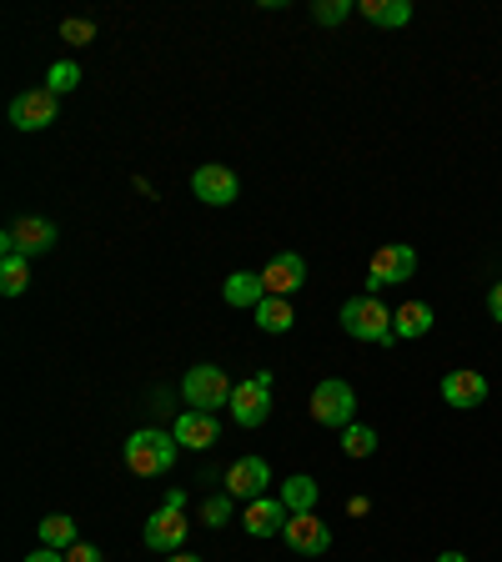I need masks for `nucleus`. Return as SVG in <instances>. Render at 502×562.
<instances>
[{
  "instance_id": "obj_1",
  "label": "nucleus",
  "mask_w": 502,
  "mask_h": 562,
  "mask_svg": "<svg viewBox=\"0 0 502 562\" xmlns=\"http://www.w3.org/2000/svg\"><path fill=\"white\" fill-rule=\"evenodd\" d=\"M176 437L171 432H156V427H141L126 437V467H132L136 478H161V472H171V462H176Z\"/></svg>"
},
{
  "instance_id": "obj_2",
  "label": "nucleus",
  "mask_w": 502,
  "mask_h": 562,
  "mask_svg": "<svg viewBox=\"0 0 502 562\" xmlns=\"http://www.w3.org/2000/svg\"><path fill=\"white\" fill-rule=\"evenodd\" d=\"M342 326H347L357 342H372V347H392V342H397L392 311H387L377 297H352V301H342Z\"/></svg>"
},
{
  "instance_id": "obj_3",
  "label": "nucleus",
  "mask_w": 502,
  "mask_h": 562,
  "mask_svg": "<svg viewBox=\"0 0 502 562\" xmlns=\"http://www.w3.org/2000/svg\"><path fill=\"white\" fill-rule=\"evenodd\" d=\"M231 392L237 387L227 382V371L212 367V362H202V367L186 371V382H181V397L192 402L196 412H216V408H231Z\"/></svg>"
},
{
  "instance_id": "obj_4",
  "label": "nucleus",
  "mask_w": 502,
  "mask_h": 562,
  "mask_svg": "<svg viewBox=\"0 0 502 562\" xmlns=\"http://www.w3.org/2000/svg\"><path fill=\"white\" fill-rule=\"evenodd\" d=\"M352 412H357V392H352V382H336V377H327V382H317V392H311V422L317 427H352Z\"/></svg>"
},
{
  "instance_id": "obj_5",
  "label": "nucleus",
  "mask_w": 502,
  "mask_h": 562,
  "mask_svg": "<svg viewBox=\"0 0 502 562\" xmlns=\"http://www.w3.org/2000/svg\"><path fill=\"white\" fill-rule=\"evenodd\" d=\"M412 272H418V252H412V246H402V241L377 246V252H372V262H367V297H377L383 287L407 282Z\"/></svg>"
},
{
  "instance_id": "obj_6",
  "label": "nucleus",
  "mask_w": 502,
  "mask_h": 562,
  "mask_svg": "<svg viewBox=\"0 0 502 562\" xmlns=\"http://www.w3.org/2000/svg\"><path fill=\"white\" fill-rule=\"evenodd\" d=\"M272 417V371H256L231 392V422L237 427H262Z\"/></svg>"
},
{
  "instance_id": "obj_7",
  "label": "nucleus",
  "mask_w": 502,
  "mask_h": 562,
  "mask_svg": "<svg viewBox=\"0 0 502 562\" xmlns=\"http://www.w3.org/2000/svg\"><path fill=\"white\" fill-rule=\"evenodd\" d=\"M56 246V227H50L46 216H21L5 237H0V256H46Z\"/></svg>"
},
{
  "instance_id": "obj_8",
  "label": "nucleus",
  "mask_w": 502,
  "mask_h": 562,
  "mask_svg": "<svg viewBox=\"0 0 502 562\" xmlns=\"http://www.w3.org/2000/svg\"><path fill=\"white\" fill-rule=\"evenodd\" d=\"M56 116H60V96L50 91V85H31V91H21V96L11 101L15 131H46Z\"/></svg>"
},
{
  "instance_id": "obj_9",
  "label": "nucleus",
  "mask_w": 502,
  "mask_h": 562,
  "mask_svg": "<svg viewBox=\"0 0 502 562\" xmlns=\"http://www.w3.org/2000/svg\"><path fill=\"white\" fill-rule=\"evenodd\" d=\"M186 532H192V517H186V507L167 503L161 513H151V523H146V548L156 552H181V542H186Z\"/></svg>"
},
{
  "instance_id": "obj_10",
  "label": "nucleus",
  "mask_w": 502,
  "mask_h": 562,
  "mask_svg": "<svg viewBox=\"0 0 502 562\" xmlns=\"http://www.w3.org/2000/svg\"><path fill=\"white\" fill-rule=\"evenodd\" d=\"M266 482H272V467H266L262 457H237V462L227 467V497H237V503L266 497Z\"/></svg>"
},
{
  "instance_id": "obj_11",
  "label": "nucleus",
  "mask_w": 502,
  "mask_h": 562,
  "mask_svg": "<svg viewBox=\"0 0 502 562\" xmlns=\"http://www.w3.org/2000/svg\"><path fill=\"white\" fill-rule=\"evenodd\" d=\"M282 538L292 542V552H301V558H317V552L332 548V527H327L317 513H292L287 527H282Z\"/></svg>"
},
{
  "instance_id": "obj_12",
  "label": "nucleus",
  "mask_w": 502,
  "mask_h": 562,
  "mask_svg": "<svg viewBox=\"0 0 502 562\" xmlns=\"http://www.w3.org/2000/svg\"><path fill=\"white\" fill-rule=\"evenodd\" d=\"M192 192H196V202H206V206H231L237 202V192H241V181H237V171L231 167L206 161V167H196Z\"/></svg>"
},
{
  "instance_id": "obj_13",
  "label": "nucleus",
  "mask_w": 502,
  "mask_h": 562,
  "mask_svg": "<svg viewBox=\"0 0 502 562\" xmlns=\"http://www.w3.org/2000/svg\"><path fill=\"white\" fill-rule=\"evenodd\" d=\"M443 402H447V408H457V412L482 408V402H488V377H482V371H472V367L447 371V377H443Z\"/></svg>"
},
{
  "instance_id": "obj_14",
  "label": "nucleus",
  "mask_w": 502,
  "mask_h": 562,
  "mask_svg": "<svg viewBox=\"0 0 502 562\" xmlns=\"http://www.w3.org/2000/svg\"><path fill=\"white\" fill-rule=\"evenodd\" d=\"M171 437H176L181 447H192V452H206V447L221 443V422H216L212 412L186 408V412L176 417V427H171Z\"/></svg>"
},
{
  "instance_id": "obj_15",
  "label": "nucleus",
  "mask_w": 502,
  "mask_h": 562,
  "mask_svg": "<svg viewBox=\"0 0 502 562\" xmlns=\"http://www.w3.org/2000/svg\"><path fill=\"white\" fill-rule=\"evenodd\" d=\"M307 282V262H301L297 252H282V256H272V262L262 266V287H266V297H292V291Z\"/></svg>"
},
{
  "instance_id": "obj_16",
  "label": "nucleus",
  "mask_w": 502,
  "mask_h": 562,
  "mask_svg": "<svg viewBox=\"0 0 502 562\" xmlns=\"http://www.w3.org/2000/svg\"><path fill=\"white\" fill-rule=\"evenodd\" d=\"M287 503L282 497H256V503H247V532L251 538H272V532H282L287 527Z\"/></svg>"
},
{
  "instance_id": "obj_17",
  "label": "nucleus",
  "mask_w": 502,
  "mask_h": 562,
  "mask_svg": "<svg viewBox=\"0 0 502 562\" xmlns=\"http://www.w3.org/2000/svg\"><path fill=\"white\" fill-rule=\"evenodd\" d=\"M392 326L402 342H418V336L432 332V307L427 301H402V307L392 311Z\"/></svg>"
},
{
  "instance_id": "obj_18",
  "label": "nucleus",
  "mask_w": 502,
  "mask_h": 562,
  "mask_svg": "<svg viewBox=\"0 0 502 562\" xmlns=\"http://www.w3.org/2000/svg\"><path fill=\"white\" fill-rule=\"evenodd\" d=\"M221 297L231 301V307H262L266 301V287H262V276H251V272H231L227 276V287H221Z\"/></svg>"
},
{
  "instance_id": "obj_19",
  "label": "nucleus",
  "mask_w": 502,
  "mask_h": 562,
  "mask_svg": "<svg viewBox=\"0 0 502 562\" xmlns=\"http://www.w3.org/2000/svg\"><path fill=\"white\" fill-rule=\"evenodd\" d=\"M357 11L367 15L372 25H392V31H397V25L412 21V0H362Z\"/></svg>"
},
{
  "instance_id": "obj_20",
  "label": "nucleus",
  "mask_w": 502,
  "mask_h": 562,
  "mask_svg": "<svg viewBox=\"0 0 502 562\" xmlns=\"http://www.w3.org/2000/svg\"><path fill=\"white\" fill-rule=\"evenodd\" d=\"M292 322H297V311H292L287 297H266L262 307H256V326H262V332H272V336L292 332Z\"/></svg>"
},
{
  "instance_id": "obj_21",
  "label": "nucleus",
  "mask_w": 502,
  "mask_h": 562,
  "mask_svg": "<svg viewBox=\"0 0 502 562\" xmlns=\"http://www.w3.org/2000/svg\"><path fill=\"white\" fill-rule=\"evenodd\" d=\"M317 497H322V488H317L307 472H297V478L282 482V503H287V513H311V507H317Z\"/></svg>"
},
{
  "instance_id": "obj_22",
  "label": "nucleus",
  "mask_w": 502,
  "mask_h": 562,
  "mask_svg": "<svg viewBox=\"0 0 502 562\" xmlns=\"http://www.w3.org/2000/svg\"><path fill=\"white\" fill-rule=\"evenodd\" d=\"M76 517H66V513H50L46 523H41V548H56V552H66V548H76Z\"/></svg>"
},
{
  "instance_id": "obj_23",
  "label": "nucleus",
  "mask_w": 502,
  "mask_h": 562,
  "mask_svg": "<svg viewBox=\"0 0 502 562\" xmlns=\"http://www.w3.org/2000/svg\"><path fill=\"white\" fill-rule=\"evenodd\" d=\"M31 287V262L25 256H0V291L5 297H21Z\"/></svg>"
},
{
  "instance_id": "obj_24",
  "label": "nucleus",
  "mask_w": 502,
  "mask_h": 562,
  "mask_svg": "<svg viewBox=\"0 0 502 562\" xmlns=\"http://www.w3.org/2000/svg\"><path fill=\"white\" fill-rule=\"evenodd\" d=\"M342 452H347V457H372V452H377V432L357 427V422H352V427H342Z\"/></svg>"
},
{
  "instance_id": "obj_25",
  "label": "nucleus",
  "mask_w": 502,
  "mask_h": 562,
  "mask_svg": "<svg viewBox=\"0 0 502 562\" xmlns=\"http://www.w3.org/2000/svg\"><path fill=\"white\" fill-rule=\"evenodd\" d=\"M46 85L56 91V96H66V91H76V85H81V71H76L71 60H56V66H50V76H46Z\"/></svg>"
},
{
  "instance_id": "obj_26",
  "label": "nucleus",
  "mask_w": 502,
  "mask_h": 562,
  "mask_svg": "<svg viewBox=\"0 0 502 562\" xmlns=\"http://www.w3.org/2000/svg\"><path fill=\"white\" fill-rule=\"evenodd\" d=\"M231 503H237V497H227V492L212 497V503H202V523L206 527H227L231 523Z\"/></svg>"
},
{
  "instance_id": "obj_27",
  "label": "nucleus",
  "mask_w": 502,
  "mask_h": 562,
  "mask_svg": "<svg viewBox=\"0 0 502 562\" xmlns=\"http://www.w3.org/2000/svg\"><path fill=\"white\" fill-rule=\"evenodd\" d=\"M60 41H71V46H91V41H96V25L81 21V15H76V21H60Z\"/></svg>"
},
{
  "instance_id": "obj_28",
  "label": "nucleus",
  "mask_w": 502,
  "mask_h": 562,
  "mask_svg": "<svg viewBox=\"0 0 502 562\" xmlns=\"http://www.w3.org/2000/svg\"><path fill=\"white\" fill-rule=\"evenodd\" d=\"M352 11V0H322V5H311V21H322V25H336L342 15Z\"/></svg>"
},
{
  "instance_id": "obj_29",
  "label": "nucleus",
  "mask_w": 502,
  "mask_h": 562,
  "mask_svg": "<svg viewBox=\"0 0 502 562\" xmlns=\"http://www.w3.org/2000/svg\"><path fill=\"white\" fill-rule=\"evenodd\" d=\"M66 562H106V558H101V548H91V542H76V548H66Z\"/></svg>"
},
{
  "instance_id": "obj_30",
  "label": "nucleus",
  "mask_w": 502,
  "mask_h": 562,
  "mask_svg": "<svg viewBox=\"0 0 502 562\" xmlns=\"http://www.w3.org/2000/svg\"><path fill=\"white\" fill-rule=\"evenodd\" d=\"M25 562H66V552H56V548H36Z\"/></svg>"
},
{
  "instance_id": "obj_31",
  "label": "nucleus",
  "mask_w": 502,
  "mask_h": 562,
  "mask_svg": "<svg viewBox=\"0 0 502 562\" xmlns=\"http://www.w3.org/2000/svg\"><path fill=\"white\" fill-rule=\"evenodd\" d=\"M488 311H492V322H502V282L488 291Z\"/></svg>"
},
{
  "instance_id": "obj_32",
  "label": "nucleus",
  "mask_w": 502,
  "mask_h": 562,
  "mask_svg": "<svg viewBox=\"0 0 502 562\" xmlns=\"http://www.w3.org/2000/svg\"><path fill=\"white\" fill-rule=\"evenodd\" d=\"M167 562H202V558H196V552H171Z\"/></svg>"
},
{
  "instance_id": "obj_33",
  "label": "nucleus",
  "mask_w": 502,
  "mask_h": 562,
  "mask_svg": "<svg viewBox=\"0 0 502 562\" xmlns=\"http://www.w3.org/2000/svg\"><path fill=\"white\" fill-rule=\"evenodd\" d=\"M437 562H467V558H463V552H443V558H437Z\"/></svg>"
}]
</instances>
